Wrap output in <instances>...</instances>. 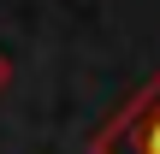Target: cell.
Here are the masks:
<instances>
[{"label":"cell","mask_w":160,"mask_h":154,"mask_svg":"<svg viewBox=\"0 0 160 154\" xmlns=\"http://www.w3.org/2000/svg\"><path fill=\"white\" fill-rule=\"evenodd\" d=\"M89 154H160V71L95 131Z\"/></svg>","instance_id":"1"},{"label":"cell","mask_w":160,"mask_h":154,"mask_svg":"<svg viewBox=\"0 0 160 154\" xmlns=\"http://www.w3.org/2000/svg\"><path fill=\"white\" fill-rule=\"evenodd\" d=\"M12 83V59H6V47H0V89Z\"/></svg>","instance_id":"2"}]
</instances>
